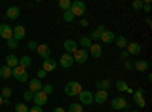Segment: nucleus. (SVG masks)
Returning a JSON list of instances; mask_svg holds the SVG:
<instances>
[{
	"label": "nucleus",
	"instance_id": "f257e3e1",
	"mask_svg": "<svg viewBox=\"0 0 152 112\" xmlns=\"http://www.w3.org/2000/svg\"><path fill=\"white\" fill-rule=\"evenodd\" d=\"M81 91H82V85H81L79 82H76V80L69 82V83L64 86V92H66L67 95H70V97L79 95V92H81Z\"/></svg>",
	"mask_w": 152,
	"mask_h": 112
},
{
	"label": "nucleus",
	"instance_id": "f03ea898",
	"mask_svg": "<svg viewBox=\"0 0 152 112\" xmlns=\"http://www.w3.org/2000/svg\"><path fill=\"white\" fill-rule=\"evenodd\" d=\"M12 77H14L15 80H18V82H28V71H26V68H23V67H20V65H17L15 68H12Z\"/></svg>",
	"mask_w": 152,
	"mask_h": 112
},
{
	"label": "nucleus",
	"instance_id": "7ed1b4c3",
	"mask_svg": "<svg viewBox=\"0 0 152 112\" xmlns=\"http://www.w3.org/2000/svg\"><path fill=\"white\" fill-rule=\"evenodd\" d=\"M70 11L75 17H82L85 14V3L81 2V0H75V2H72Z\"/></svg>",
	"mask_w": 152,
	"mask_h": 112
},
{
	"label": "nucleus",
	"instance_id": "20e7f679",
	"mask_svg": "<svg viewBox=\"0 0 152 112\" xmlns=\"http://www.w3.org/2000/svg\"><path fill=\"white\" fill-rule=\"evenodd\" d=\"M73 62H78V64H84V62H87L88 59V52L84 50V48H78L73 55Z\"/></svg>",
	"mask_w": 152,
	"mask_h": 112
},
{
	"label": "nucleus",
	"instance_id": "39448f33",
	"mask_svg": "<svg viewBox=\"0 0 152 112\" xmlns=\"http://www.w3.org/2000/svg\"><path fill=\"white\" fill-rule=\"evenodd\" d=\"M79 98V103L81 105H91L93 103V94L90 91H87V90H82L78 95Z\"/></svg>",
	"mask_w": 152,
	"mask_h": 112
},
{
	"label": "nucleus",
	"instance_id": "423d86ee",
	"mask_svg": "<svg viewBox=\"0 0 152 112\" xmlns=\"http://www.w3.org/2000/svg\"><path fill=\"white\" fill-rule=\"evenodd\" d=\"M134 102L138 108H145L146 106V100H145V97H143V88H138L135 92H134Z\"/></svg>",
	"mask_w": 152,
	"mask_h": 112
},
{
	"label": "nucleus",
	"instance_id": "0eeeda50",
	"mask_svg": "<svg viewBox=\"0 0 152 112\" xmlns=\"http://www.w3.org/2000/svg\"><path fill=\"white\" fill-rule=\"evenodd\" d=\"M37 53H38V56L44 61V59H49V58H50V53H52V50H50V47H49L47 44H41V46H38Z\"/></svg>",
	"mask_w": 152,
	"mask_h": 112
},
{
	"label": "nucleus",
	"instance_id": "6e6552de",
	"mask_svg": "<svg viewBox=\"0 0 152 112\" xmlns=\"http://www.w3.org/2000/svg\"><path fill=\"white\" fill-rule=\"evenodd\" d=\"M47 95L43 92V91H38V92H35L34 94V103H35V106H43V105H46L47 103Z\"/></svg>",
	"mask_w": 152,
	"mask_h": 112
},
{
	"label": "nucleus",
	"instance_id": "1a4fd4ad",
	"mask_svg": "<svg viewBox=\"0 0 152 112\" xmlns=\"http://www.w3.org/2000/svg\"><path fill=\"white\" fill-rule=\"evenodd\" d=\"M107 98H108V91L105 90H99L94 95H93V102L97 103V105H102L107 102Z\"/></svg>",
	"mask_w": 152,
	"mask_h": 112
},
{
	"label": "nucleus",
	"instance_id": "9d476101",
	"mask_svg": "<svg viewBox=\"0 0 152 112\" xmlns=\"http://www.w3.org/2000/svg\"><path fill=\"white\" fill-rule=\"evenodd\" d=\"M0 36L6 41L12 38V27H9V24H0Z\"/></svg>",
	"mask_w": 152,
	"mask_h": 112
},
{
	"label": "nucleus",
	"instance_id": "9b49d317",
	"mask_svg": "<svg viewBox=\"0 0 152 112\" xmlns=\"http://www.w3.org/2000/svg\"><path fill=\"white\" fill-rule=\"evenodd\" d=\"M64 50H66V53L73 55L76 50H78V43L73 41V40H66L64 41Z\"/></svg>",
	"mask_w": 152,
	"mask_h": 112
},
{
	"label": "nucleus",
	"instance_id": "f8f14e48",
	"mask_svg": "<svg viewBox=\"0 0 152 112\" xmlns=\"http://www.w3.org/2000/svg\"><path fill=\"white\" fill-rule=\"evenodd\" d=\"M59 64H61V67H64V68H70L75 64V62H73V56L69 55V53H64L59 58Z\"/></svg>",
	"mask_w": 152,
	"mask_h": 112
},
{
	"label": "nucleus",
	"instance_id": "ddd939ff",
	"mask_svg": "<svg viewBox=\"0 0 152 112\" xmlns=\"http://www.w3.org/2000/svg\"><path fill=\"white\" fill-rule=\"evenodd\" d=\"M24 35H26V30H24V27L23 26H15L14 29H12V38L14 40H17V41H20V40H23L24 38Z\"/></svg>",
	"mask_w": 152,
	"mask_h": 112
},
{
	"label": "nucleus",
	"instance_id": "4468645a",
	"mask_svg": "<svg viewBox=\"0 0 152 112\" xmlns=\"http://www.w3.org/2000/svg\"><path fill=\"white\" fill-rule=\"evenodd\" d=\"M41 90H43V83L40 82V79L35 77V79H31V80H29V91H31V92L35 94V92L41 91Z\"/></svg>",
	"mask_w": 152,
	"mask_h": 112
},
{
	"label": "nucleus",
	"instance_id": "2eb2a0df",
	"mask_svg": "<svg viewBox=\"0 0 152 112\" xmlns=\"http://www.w3.org/2000/svg\"><path fill=\"white\" fill-rule=\"evenodd\" d=\"M56 68V61L52 59V58H49V59H44L43 61V70L46 73H50V71H53Z\"/></svg>",
	"mask_w": 152,
	"mask_h": 112
},
{
	"label": "nucleus",
	"instance_id": "dca6fc26",
	"mask_svg": "<svg viewBox=\"0 0 152 112\" xmlns=\"http://www.w3.org/2000/svg\"><path fill=\"white\" fill-rule=\"evenodd\" d=\"M126 106V102H125V98L123 97H114L113 100H111V108L113 109H125Z\"/></svg>",
	"mask_w": 152,
	"mask_h": 112
},
{
	"label": "nucleus",
	"instance_id": "f3484780",
	"mask_svg": "<svg viewBox=\"0 0 152 112\" xmlns=\"http://www.w3.org/2000/svg\"><path fill=\"white\" fill-rule=\"evenodd\" d=\"M88 55L93 56V58H100L102 56V47H100L99 44H91L90 48H88Z\"/></svg>",
	"mask_w": 152,
	"mask_h": 112
},
{
	"label": "nucleus",
	"instance_id": "a211bd4d",
	"mask_svg": "<svg viewBox=\"0 0 152 112\" xmlns=\"http://www.w3.org/2000/svg\"><path fill=\"white\" fill-rule=\"evenodd\" d=\"M126 52H128V55H138L142 52V46L138 43H129L126 46Z\"/></svg>",
	"mask_w": 152,
	"mask_h": 112
},
{
	"label": "nucleus",
	"instance_id": "6ab92c4d",
	"mask_svg": "<svg viewBox=\"0 0 152 112\" xmlns=\"http://www.w3.org/2000/svg\"><path fill=\"white\" fill-rule=\"evenodd\" d=\"M18 15H20V8H18V6H9V8H8L6 17H8L9 20H15V18H18Z\"/></svg>",
	"mask_w": 152,
	"mask_h": 112
},
{
	"label": "nucleus",
	"instance_id": "aec40b11",
	"mask_svg": "<svg viewBox=\"0 0 152 112\" xmlns=\"http://www.w3.org/2000/svg\"><path fill=\"white\" fill-rule=\"evenodd\" d=\"M18 65V58L15 56V55H8L6 56V67H9V68H15Z\"/></svg>",
	"mask_w": 152,
	"mask_h": 112
},
{
	"label": "nucleus",
	"instance_id": "412c9836",
	"mask_svg": "<svg viewBox=\"0 0 152 112\" xmlns=\"http://www.w3.org/2000/svg\"><path fill=\"white\" fill-rule=\"evenodd\" d=\"M114 38H116V35H114L111 30H105L102 35H100V40H102L105 44H110V43H113V41H114Z\"/></svg>",
	"mask_w": 152,
	"mask_h": 112
},
{
	"label": "nucleus",
	"instance_id": "4be33fe9",
	"mask_svg": "<svg viewBox=\"0 0 152 112\" xmlns=\"http://www.w3.org/2000/svg\"><path fill=\"white\" fill-rule=\"evenodd\" d=\"M132 65H134V68H137L138 71H142V73H143V71H148V68H149V64H148L146 61H143V59L135 61Z\"/></svg>",
	"mask_w": 152,
	"mask_h": 112
},
{
	"label": "nucleus",
	"instance_id": "5701e85b",
	"mask_svg": "<svg viewBox=\"0 0 152 112\" xmlns=\"http://www.w3.org/2000/svg\"><path fill=\"white\" fill-rule=\"evenodd\" d=\"M18 65H20V67H23V68L31 67V65H32V59H31V56H28V55L21 56V58L18 59Z\"/></svg>",
	"mask_w": 152,
	"mask_h": 112
},
{
	"label": "nucleus",
	"instance_id": "b1692460",
	"mask_svg": "<svg viewBox=\"0 0 152 112\" xmlns=\"http://www.w3.org/2000/svg\"><path fill=\"white\" fill-rule=\"evenodd\" d=\"M12 76V68L3 65V67H0V77L2 79H9Z\"/></svg>",
	"mask_w": 152,
	"mask_h": 112
},
{
	"label": "nucleus",
	"instance_id": "393cba45",
	"mask_svg": "<svg viewBox=\"0 0 152 112\" xmlns=\"http://www.w3.org/2000/svg\"><path fill=\"white\" fill-rule=\"evenodd\" d=\"M94 86H96L97 90H105V91H108V90H110V86H111V82H110L108 79H105V80L96 82V83H94Z\"/></svg>",
	"mask_w": 152,
	"mask_h": 112
},
{
	"label": "nucleus",
	"instance_id": "a878e982",
	"mask_svg": "<svg viewBox=\"0 0 152 112\" xmlns=\"http://www.w3.org/2000/svg\"><path fill=\"white\" fill-rule=\"evenodd\" d=\"M114 43L117 44L119 48H125L126 46H128V41H126V38H125V36H122V35L116 36V38H114Z\"/></svg>",
	"mask_w": 152,
	"mask_h": 112
},
{
	"label": "nucleus",
	"instance_id": "bb28decb",
	"mask_svg": "<svg viewBox=\"0 0 152 112\" xmlns=\"http://www.w3.org/2000/svg\"><path fill=\"white\" fill-rule=\"evenodd\" d=\"M79 44H81V47L84 48V50H87V48H90V46H91L93 43H91V40H90V36H82V38L79 40Z\"/></svg>",
	"mask_w": 152,
	"mask_h": 112
},
{
	"label": "nucleus",
	"instance_id": "cd10ccee",
	"mask_svg": "<svg viewBox=\"0 0 152 112\" xmlns=\"http://www.w3.org/2000/svg\"><path fill=\"white\" fill-rule=\"evenodd\" d=\"M58 6L61 8L62 12H66V11H70V6H72V2L70 0H59V3Z\"/></svg>",
	"mask_w": 152,
	"mask_h": 112
},
{
	"label": "nucleus",
	"instance_id": "c85d7f7f",
	"mask_svg": "<svg viewBox=\"0 0 152 112\" xmlns=\"http://www.w3.org/2000/svg\"><path fill=\"white\" fill-rule=\"evenodd\" d=\"M116 88H117V91H126L128 90V83H126L125 80H117V83H116Z\"/></svg>",
	"mask_w": 152,
	"mask_h": 112
},
{
	"label": "nucleus",
	"instance_id": "c756f323",
	"mask_svg": "<svg viewBox=\"0 0 152 112\" xmlns=\"http://www.w3.org/2000/svg\"><path fill=\"white\" fill-rule=\"evenodd\" d=\"M69 112H82V105L81 103H72L69 106Z\"/></svg>",
	"mask_w": 152,
	"mask_h": 112
},
{
	"label": "nucleus",
	"instance_id": "7c9ffc66",
	"mask_svg": "<svg viewBox=\"0 0 152 112\" xmlns=\"http://www.w3.org/2000/svg\"><path fill=\"white\" fill-rule=\"evenodd\" d=\"M143 5H145L143 0H134V2H132V9L134 11H142L143 9Z\"/></svg>",
	"mask_w": 152,
	"mask_h": 112
},
{
	"label": "nucleus",
	"instance_id": "2f4dec72",
	"mask_svg": "<svg viewBox=\"0 0 152 112\" xmlns=\"http://www.w3.org/2000/svg\"><path fill=\"white\" fill-rule=\"evenodd\" d=\"M73 18H75V15L72 14V11H66L64 14H62V20L67 21V23H72V21H73Z\"/></svg>",
	"mask_w": 152,
	"mask_h": 112
},
{
	"label": "nucleus",
	"instance_id": "473e14b6",
	"mask_svg": "<svg viewBox=\"0 0 152 112\" xmlns=\"http://www.w3.org/2000/svg\"><path fill=\"white\" fill-rule=\"evenodd\" d=\"M15 112H29V108L24 103H17L15 105Z\"/></svg>",
	"mask_w": 152,
	"mask_h": 112
},
{
	"label": "nucleus",
	"instance_id": "72a5a7b5",
	"mask_svg": "<svg viewBox=\"0 0 152 112\" xmlns=\"http://www.w3.org/2000/svg\"><path fill=\"white\" fill-rule=\"evenodd\" d=\"M0 95H2L3 98H9L12 95V90L9 88V86H5V88L2 90V94H0Z\"/></svg>",
	"mask_w": 152,
	"mask_h": 112
},
{
	"label": "nucleus",
	"instance_id": "f704fd0d",
	"mask_svg": "<svg viewBox=\"0 0 152 112\" xmlns=\"http://www.w3.org/2000/svg\"><path fill=\"white\" fill-rule=\"evenodd\" d=\"M6 46H8L9 48H18V41L14 40V38H11V40L6 41Z\"/></svg>",
	"mask_w": 152,
	"mask_h": 112
},
{
	"label": "nucleus",
	"instance_id": "c9c22d12",
	"mask_svg": "<svg viewBox=\"0 0 152 112\" xmlns=\"http://www.w3.org/2000/svg\"><path fill=\"white\" fill-rule=\"evenodd\" d=\"M46 95H49V94H52L53 92V86L52 85H43V90H41Z\"/></svg>",
	"mask_w": 152,
	"mask_h": 112
},
{
	"label": "nucleus",
	"instance_id": "e433bc0d",
	"mask_svg": "<svg viewBox=\"0 0 152 112\" xmlns=\"http://www.w3.org/2000/svg\"><path fill=\"white\" fill-rule=\"evenodd\" d=\"M23 98H24L26 102L32 100V98H34V92H31L29 90H28V91H24V92H23Z\"/></svg>",
	"mask_w": 152,
	"mask_h": 112
},
{
	"label": "nucleus",
	"instance_id": "4c0bfd02",
	"mask_svg": "<svg viewBox=\"0 0 152 112\" xmlns=\"http://www.w3.org/2000/svg\"><path fill=\"white\" fill-rule=\"evenodd\" d=\"M28 48H29V50H37L38 44H37L35 41H29V43H28Z\"/></svg>",
	"mask_w": 152,
	"mask_h": 112
},
{
	"label": "nucleus",
	"instance_id": "58836bf2",
	"mask_svg": "<svg viewBox=\"0 0 152 112\" xmlns=\"http://www.w3.org/2000/svg\"><path fill=\"white\" fill-rule=\"evenodd\" d=\"M143 11H145V12H151V0H145Z\"/></svg>",
	"mask_w": 152,
	"mask_h": 112
},
{
	"label": "nucleus",
	"instance_id": "ea45409f",
	"mask_svg": "<svg viewBox=\"0 0 152 112\" xmlns=\"http://www.w3.org/2000/svg\"><path fill=\"white\" fill-rule=\"evenodd\" d=\"M123 67H125L126 70H132V68H134V65H132V62H131V61H128V59L125 61V64H123Z\"/></svg>",
	"mask_w": 152,
	"mask_h": 112
},
{
	"label": "nucleus",
	"instance_id": "a19ab883",
	"mask_svg": "<svg viewBox=\"0 0 152 112\" xmlns=\"http://www.w3.org/2000/svg\"><path fill=\"white\" fill-rule=\"evenodd\" d=\"M90 40H94V41L100 40V33H97L96 30H93V32H91V36H90Z\"/></svg>",
	"mask_w": 152,
	"mask_h": 112
},
{
	"label": "nucleus",
	"instance_id": "79ce46f5",
	"mask_svg": "<svg viewBox=\"0 0 152 112\" xmlns=\"http://www.w3.org/2000/svg\"><path fill=\"white\" fill-rule=\"evenodd\" d=\"M46 74H47V73H46L43 68H41V70H38V71H37V79H41V77H44Z\"/></svg>",
	"mask_w": 152,
	"mask_h": 112
},
{
	"label": "nucleus",
	"instance_id": "37998d69",
	"mask_svg": "<svg viewBox=\"0 0 152 112\" xmlns=\"http://www.w3.org/2000/svg\"><path fill=\"white\" fill-rule=\"evenodd\" d=\"M94 30H96V32H97V33H100V35H102V33H104V32H105V30H107V29H105V27H104V24H99V26H97V27H96V29H94Z\"/></svg>",
	"mask_w": 152,
	"mask_h": 112
},
{
	"label": "nucleus",
	"instance_id": "c03bdc74",
	"mask_svg": "<svg viewBox=\"0 0 152 112\" xmlns=\"http://www.w3.org/2000/svg\"><path fill=\"white\" fill-rule=\"evenodd\" d=\"M29 112H43V109H41V106H32V108H29Z\"/></svg>",
	"mask_w": 152,
	"mask_h": 112
},
{
	"label": "nucleus",
	"instance_id": "a18cd8bd",
	"mask_svg": "<svg viewBox=\"0 0 152 112\" xmlns=\"http://www.w3.org/2000/svg\"><path fill=\"white\" fill-rule=\"evenodd\" d=\"M128 56H129V55H128V52H126V50H122V52H120V58H122L123 61L128 59Z\"/></svg>",
	"mask_w": 152,
	"mask_h": 112
},
{
	"label": "nucleus",
	"instance_id": "49530a36",
	"mask_svg": "<svg viewBox=\"0 0 152 112\" xmlns=\"http://www.w3.org/2000/svg\"><path fill=\"white\" fill-rule=\"evenodd\" d=\"M79 24H81V26H82V27H87V26H88V21H87L85 18H81V21H79Z\"/></svg>",
	"mask_w": 152,
	"mask_h": 112
},
{
	"label": "nucleus",
	"instance_id": "de8ad7c7",
	"mask_svg": "<svg viewBox=\"0 0 152 112\" xmlns=\"http://www.w3.org/2000/svg\"><path fill=\"white\" fill-rule=\"evenodd\" d=\"M53 112H66V109H64V108H61V106H58V108L53 109Z\"/></svg>",
	"mask_w": 152,
	"mask_h": 112
},
{
	"label": "nucleus",
	"instance_id": "09e8293b",
	"mask_svg": "<svg viewBox=\"0 0 152 112\" xmlns=\"http://www.w3.org/2000/svg\"><path fill=\"white\" fill-rule=\"evenodd\" d=\"M146 24H148V26H152V20H151V17L146 18Z\"/></svg>",
	"mask_w": 152,
	"mask_h": 112
},
{
	"label": "nucleus",
	"instance_id": "8fccbe9b",
	"mask_svg": "<svg viewBox=\"0 0 152 112\" xmlns=\"http://www.w3.org/2000/svg\"><path fill=\"white\" fill-rule=\"evenodd\" d=\"M3 105H6V106L9 105V98H3Z\"/></svg>",
	"mask_w": 152,
	"mask_h": 112
},
{
	"label": "nucleus",
	"instance_id": "3c124183",
	"mask_svg": "<svg viewBox=\"0 0 152 112\" xmlns=\"http://www.w3.org/2000/svg\"><path fill=\"white\" fill-rule=\"evenodd\" d=\"M2 105H3V97L0 95V106H2Z\"/></svg>",
	"mask_w": 152,
	"mask_h": 112
},
{
	"label": "nucleus",
	"instance_id": "603ef678",
	"mask_svg": "<svg viewBox=\"0 0 152 112\" xmlns=\"http://www.w3.org/2000/svg\"><path fill=\"white\" fill-rule=\"evenodd\" d=\"M131 112H138V111H131Z\"/></svg>",
	"mask_w": 152,
	"mask_h": 112
}]
</instances>
